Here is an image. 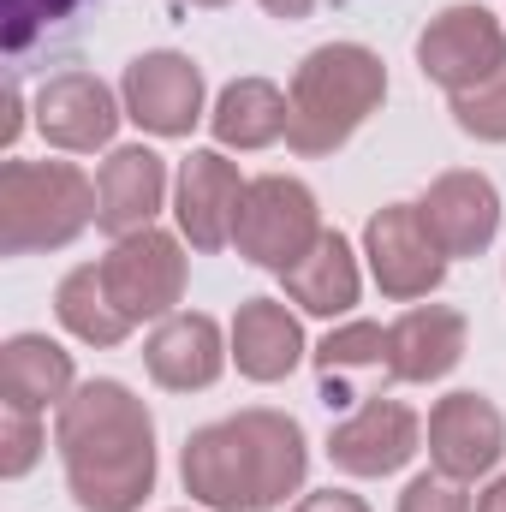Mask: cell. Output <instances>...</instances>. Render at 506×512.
<instances>
[{"mask_svg":"<svg viewBox=\"0 0 506 512\" xmlns=\"http://www.w3.org/2000/svg\"><path fill=\"white\" fill-rule=\"evenodd\" d=\"M506 417L489 393H447L429 411V465L453 483H477L501 465Z\"/></svg>","mask_w":506,"mask_h":512,"instance_id":"30bf717a","label":"cell"},{"mask_svg":"<svg viewBox=\"0 0 506 512\" xmlns=\"http://www.w3.org/2000/svg\"><path fill=\"white\" fill-rule=\"evenodd\" d=\"M477 512H506V477H495V483L477 495Z\"/></svg>","mask_w":506,"mask_h":512,"instance_id":"f546056e","label":"cell"},{"mask_svg":"<svg viewBox=\"0 0 506 512\" xmlns=\"http://www.w3.org/2000/svg\"><path fill=\"white\" fill-rule=\"evenodd\" d=\"M54 316H60V328L78 334L84 346H120V340L131 334L126 310L108 298L96 262H84V268H72V274L60 280V292H54Z\"/></svg>","mask_w":506,"mask_h":512,"instance_id":"7402d4cb","label":"cell"},{"mask_svg":"<svg viewBox=\"0 0 506 512\" xmlns=\"http://www.w3.org/2000/svg\"><path fill=\"white\" fill-rule=\"evenodd\" d=\"M191 6H227V0H191Z\"/></svg>","mask_w":506,"mask_h":512,"instance_id":"1f68e13d","label":"cell"},{"mask_svg":"<svg viewBox=\"0 0 506 512\" xmlns=\"http://www.w3.org/2000/svg\"><path fill=\"white\" fill-rule=\"evenodd\" d=\"M310 471V447L298 417L251 405L227 423H209L185 441L179 477L185 495L209 512H268L280 507L286 495L304 489Z\"/></svg>","mask_w":506,"mask_h":512,"instance_id":"7a4b0ae2","label":"cell"},{"mask_svg":"<svg viewBox=\"0 0 506 512\" xmlns=\"http://www.w3.org/2000/svg\"><path fill=\"white\" fill-rule=\"evenodd\" d=\"M453 120L477 143H506V66H495L483 84L453 96Z\"/></svg>","mask_w":506,"mask_h":512,"instance_id":"cb8c5ba5","label":"cell"},{"mask_svg":"<svg viewBox=\"0 0 506 512\" xmlns=\"http://www.w3.org/2000/svg\"><path fill=\"white\" fill-rule=\"evenodd\" d=\"M233 364L251 382H286L304 364V328L280 298H245L233 316Z\"/></svg>","mask_w":506,"mask_h":512,"instance_id":"ac0fdd59","label":"cell"},{"mask_svg":"<svg viewBox=\"0 0 506 512\" xmlns=\"http://www.w3.org/2000/svg\"><path fill=\"white\" fill-rule=\"evenodd\" d=\"M262 6H268L274 18H286V24H298V18H310V12H316L322 0H262Z\"/></svg>","mask_w":506,"mask_h":512,"instance_id":"f1b7e54d","label":"cell"},{"mask_svg":"<svg viewBox=\"0 0 506 512\" xmlns=\"http://www.w3.org/2000/svg\"><path fill=\"white\" fill-rule=\"evenodd\" d=\"M381 96H387L381 54H370L364 42H322L292 72V90H286L292 126H286V143L298 155H334L381 108Z\"/></svg>","mask_w":506,"mask_h":512,"instance_id":"3957f363","label":"cell"},{"mask_svg":"<svg viewBox=\"0 0 506 512\" xmlns=\"http://www.w3.org/2000/svg\"><path fill=\"white\" fill-rule=\"evenodd\" d=\"M417 441H423V423H417L411 405H399V399H364L346 423H334L328 459L346 477H393L417 453Z\"/></svg>","mask_w":506,"mask_h":512,"instance_id":"4fadbf2b","label":"cell"},{"mask_svg":"<svg viewBox=\"0 0 506 512\" xmlns=\"http://www.w3.org/2000/svg\"><path fill=\"white\" fill-rule=\"evenodd\" d=\"M292 126V102L280 84L268 78H239L215 96V114H209V131L221 149H268L280 143Z\"/></svg>","mask_w":506,"mask_h":512,"instance_id":"ffe728a7","label":"cell"},{"mask_svg":"<svg viewBox=\"0 0 506 512\" xmlns=\"http://www.w3.org/2000/svg\"><path fill=\"white\" fill-rule=\"evenodd\" d=\"M322 209H316V191L292 173H262L245 185V203H239V227H233V245L245 262L256 268H274L286 274L292 262H304L310 245L322 239Z\"/></svg>","mask_w":506,"mask_h":512,"instance_id":"5b68a950","label":"cell"},{"mask_svg":"<svg viewBox=\"0 0 506 512\" xmlns=\"http://www.w3.org/2000/svg\"><path fill=\"white\" fill-rule=\"evenodd\" d=\"M167 203V161L143 143H126L102 161V179H96V227L108 239H126V233H143L155 227Z\"/></svg>","mask_w":506,"mask_h":512,"instance_id":"2e32d148","label":"cell"},{"mask_svg":"<svg viewBox=\"0 0 506 512\" xmlns=\"http://www.w3.org/2000/svg\"><path fill=\"white\" fill-rule=\"evenodd\" d=\"M465 358V316L447 304H411L387 322V382H441Z\"/></svg>","mask_w":506,"mask_h":512,"instance_id":"e0dca14e","label":"cell"},{"mask_svg":"<svg viewBox=\"0 0 506 512\" xmlns=\"http://www.w3.org/2000/svg\"><path fill=\"white\" fill-rule=\"evenodd\" d=\"M48 447V429H42V411H24V405H0V477H24Z\"/></svg>","mask_w":506,"mask_h":512,"instance_id":"d4e9b609","label":"cell"},{"mask_svg":"<svg viewBox=\"0 0 506 512\" xmlns=\"http://www.w3.org/2000/svg\"><path fill=\"white\" fill-rule=\"evenodd\" d=\"M292 512H370L358 495H346V489H316V495H304Z\"/></svg>","mask_w":506,"mask_h":512,"instance_id":"83f0119b","label":"cell"},{"mask_svg":"<svg viewBox=\"0 0 506 512\" xmlns=\"http://www.w3.org/2000/svg\"><path fill=\"white\" fill-rule=\"evenodd\" d=\"M54 447L84 512H137L155 489V423L126 382H84L60 405Z\"/></svg>","mask_w":506,"mask_h":512,"instance_id":"6da1fadb","label":"cell"},{"mask_svg":"<svg viewBox=\"0 0 506 512\" xmlns=\"http://www.w3.org/2000/svg\"><path fill=\"white\" fill-rule=\"evenodd\" d=\"M102 268V286L108 298L126 310V322H167L185 298V251L173 233L161 227H143V233H126L114 239V251L96 262Z\"/></svg>","mask_w":506,"mask_h":512,"instance_id":"8992f818","label":"cell"},{"mask_svg":"<svg viewBox=\"0 0 506 512\" xmlns=\"http://www.w3.org/2000/svg\"><path fill=\"white\" fill-rule=\"evenodd\" d=\"M120 102H126V120L155 137H191L203 120V72L173 48L137 54L120 78Z\"/></svg>","mask_w":506,"mask_h":512,"instance_id":"9c48e42d","label":"cell"},{"mask_svg":"<svg viewBox=\"0 0 506 512\" xmlns=\"http://www.w3.org/2000/svg\"><path fill=\"white\" fill-rule=\"evenodd\" d=\"M399 512H477V501L465 495V483H453V477H441V471H423V477L405 483Z\"/></svg>","mask_w":506,"mask_h":512,"instance_id":"484cf974","label":"cell"},{"mask_svg":"<svg viewBox=\"0 0 506 512\" xmlns=\"http://www.w3.org/2000/svg\"><path fill=\"white\" fill-rule=\"evenodd\" d=\"M72 399V352L48 334H12L0 346V405L24 411H60Z\"/></svg>","mask_w":506,"mask_h":512,"instance_id":"d6986e66","label":"cell"},{"mask_svg":"<svg viewBox=\"0 0 506 512\" xmlns=\"http://www.w3.org/2000/svg\"><path fill=\"white\" fill-rule=\"evenodd\" d=\"M286 298L298 304V310H310V316H346L352 304H358V286H364V274H358V256L352 245L340 239V233H322L304 262H292L286 274Z\"/></svg>","mask_w":506,"mask_h":512,"instance_id":"44dd1931","label":"cell"},{"mask_svg":"<svg viewBox=\"0 0 506 512\" xmlns=\"http://www.w3.org/2000/svg\"><path fill=\"white\" fill-rule=\"evenodd\" d=\"M245 185L251 179H239V167L221 149H191V161L179 167V185H173V215H179V233L191 239V251L233 245Z\"/></svg>","mask_w":506,"mask_h":512,"instance_id":"8fae6325","label":"cell"},{"mask_svg":"<svg viewBox=\"0 0 506 512\" xmlns=\"http://www.w3.org/2000/svg\"><path fill=\"white\" fill-rule=\"evenodd\" d=\"M96 221V185L72 161H6L0 167V251H66Z\"/></svg>","mask_w":506,"mask_h":512,"instance_id":"277c9868","label":"cell"},{"mask_svg":"<svg viewBox=\"0 0 506 512\" xmlns=\"http://www.w3.org/2000/svg\"><path fill=\"white\" fill-rule=\"evenodd\" d=\"M18 114H24V102H18V84H12V90H6V131H0V137H6V143H12V137H18V126H24V120H18Z\"/></svg>","mask_w":506,"mask_h":512,"instance_id":"4dcf8cb0","label":"cell"},{"mask_svg":"<svg viewBox=\"0 0 506 512\" xmlns=\"http://www.w3.org/2000/svg\"><path fill=\"white\" fill-rule=\"evenodd\" d=\"M233 346L221 340V322L203 316V310H173L167 322H155L149 346H143V364L149 376L167 387V393H203V387L221 382Z\"/></svg>","mask_w":506,"mask_h":512,"instance_id":"5bb4252c","label":"cell"},{"mask_svg":"<svg viewBox=\"0 0 506 512\" xmlns=\"http://www.w3.org/2000/svg\"><path fill=\"white\" fill-rule=\"evenodd\" d=\"M417 66L429 84H441L447 96L483 84L495 66H506V30L495 12L483 6H447L423 24L417 36Z\"/></svg>","mask_w":506,"mask_h":512,"instance_id":"ba28073f","label":"cell"},{"mask_svg":"<svg viewBox=\"0 0 506 512\" xmlns=\"http://www.w3.org/2000/svg\"><path fill=\"white\" fill-rule=\"evenodd\" d=\"M322 376H352V370H381L387 364V328L381 322H340L316 346Z\"/></svg>","mask_w":506,"mask_h":512,"instance_id":"603a6c76","label":"cell"},{"mask_svg":"<svg viewBox=\"0 0 506 512\" xmlns=\"http://www.w3.org/2000/svg\"><path fill=\"white\" fill-rule=\"evenodd\" d=\"M72 6H78V0H6V18H12V24H6V42H12V48H24L42 24L66 18Z\"/></svg>","mask_w":506,"mask_h":512,"instance_id":"4316f807","label":"cell"},{"mask_svg":"<svg viewBox=\"0 0 506 512\" xmlns=\"http://www.w3.org/2000/svg\"><path fill=\"white\" fill-rule=\"evenodd\" d=\"M423 221H429V233H435V245L453 256H477L495 245V233H501V191L483 179V173H471V167H453V173H441L429 191H423Z\"/></svg>","mask_w":506,"mask_h":512,"instance_id":"9a60e30c","label":"cell"},{"mask_svg":"<svg viewBox=\"0 0 506 512\" xmlns=\"http://www.w3.org/2000/svg\"><path fill=\"white\" fill-rule=\"evenodd\" d=\"M364 256H370L376 286L387 298H399V304H417V298H429L447 280V251L435 245V233H429L417 203L376 209L370 227H364Z\"/></svg>","mask_w":506,"mask_h":512,"instance_id":"52a82bcc","label":"cell"},{"mask_svg":"<svg viewBox=\"0 0 506 512\" xmlns=\"http://www.w3.org/2000/svg\"><path fill=\"white\" fill-rule=\"evenodd\" d=\"M120 114H126V102H114V90L96 72H60L36 90V131L66 155L108 149L120 131Z\"/></svg>","mask_w":506,"mask_h":512,"instance_id":"7c38bea8","label":"cell"}]
</instances>
